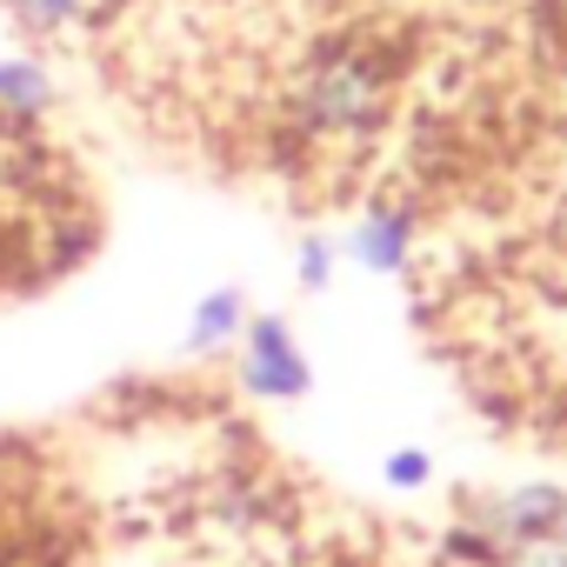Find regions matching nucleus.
<instances>
[{
	"label": "nucleus",
	"instance_id": "6",
	"mask_svg": "<svg viewBox=\"0 0 567 567\" xmlns=\"http://www.w3.org/2000/svg\"><path fill=\"white\" fill-rule=\"evenodd\" d=\"M0 107L21 114V121L54 107V74L41 54H0Z\"/></svg>",
	"mask_w": 567,
	"mask_h": 567
},
{
	"label": "nucleus",
	"instance_id": "5",
	"mask_svg": "<svg viewBox=\"0 0 567 567\" xmlns=\"http://www.w3.org/2000/svg\"><path fill=\"white\" fill-rule=\"evenodd\" d=\"M107 0H0V14H8L21 34L34 41H61V34H81Z\"/></svg>",
	"mask_w": 567,
	"mask_h": 567
},
{
	"label": "nucleus",
	"instance_id": "7",
	"mask_svg": "<svg viewBox=\"0 0 567 567\" xmlns=\"http://www.w3.org/2000/svg\"><path fill=\"white\" fill-rule=\"evenodd\" d=\"M240 328H247V301H240V288H214V295H200V301H194L187 354H214V348L240 341Z\"/></svg>",
	"mask_w": 567,
	"mask_h": 567
},
{
	"label": "nucleus",
	"instance_id": "3",
	"mask_svg": "<svg viewBox=\"0 0 567 567\" xmlns=\"http://www.w3.org/2000/svg\"><path fill=\"white\" fill-rule=\"evenodd\" d=\"M240 388L254 401H301L315 388V368H308L295 328L280 315H260L240 328Z\"/></svg>",
	"mask_w": 567,
	"mask_h": 567
},
{
	"label": "nucleus",
	"instance_id": "2",
	"mask_svg": "<svg viewBox=\"0 0 567 567\" xmlns=\"http://www.w3.org/2000/svg\"><path fill=\"white\" fill-rule=\"evenodd\" d=\"M467 527H474V534H487V540L501 547V560L514 567V554L547 547V540H567V487L534 481V487L494 494V501H481V507L467 514Z\"/></svg>",
	"mask_w": 567,
	"mask_h": 567
},
{
	"label": "nucleus",
	"instance_id": "9",
	"mask_svg": "<svg viewBox=\"0 0 567 567\" xmlns=\"http://www.w3.org/2000/svg\"><path fill=\"white\" fill-rule=\"evenodd\" d=\"M295 274H301V288H328V280H334V240H308Z\"/></svg>",
	"mask_w": 567,
	"mask_h": 567
},
{
	"label": "nucleus",
	"instance_id": "8",
	"mask_svg": "<svg viewBox=\"0 0 567 567\" xmlns=\"http://www.w3.org/2000/svg\"><path fill=\"white\" fill-rule=\"evenodd\" d=\"M427 474H434V461L421 447H394L388 454V487H427Z\"/></svg>",
	"mask_w": 567,
	"mask_h": 567
},
{
	"label": "nucleus",
	"instance_id": "1",
	"mask_svg": "<svg viewBox=\"0 0 567 567\" xmlns=\"http://www.w3.org/2000/svg\"><path fill=\"white\" fill-rule=\"evenodd\" d=\"M394 107V68L388 54L361 48V41H334L321 48L295 87H288V121L301 141L315 147H348V141H368Z\"/></svg>",
	"mask_w": 567,
	"mask_h": 567
},
{
	"label": "nucleus",
	"instance_id": "4",
	"mask_svg": "<svg viewBox=\"0 0 567 567\" xmlns=\"http://www.w3.org/2000/svg\"><path fill=\"white\" fill-rule=\"evenodd\" d=\"M414 247H421V214L408 200H374L354 220V234H348V254L368 274H408L414 267Z\"/></svg>",
	"mask_w": 567,
	"mask_h": 567
}]
</instances>
